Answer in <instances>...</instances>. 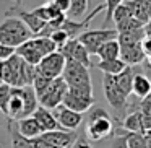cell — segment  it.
Wrapping results in <instances>:
<instances>
[{"label": "cell", "mask_w": 151, "mask_h": 148, "mask_svg": "<svg viewBox=\"0 0 151 148\" xmlns=\"http://www.w3.org/2000/svg\"><path fill=\"white\" fill-rule=\"evenodd\" d=\"M34 75H36V69L26 64L17 54H13L4 62H0V80H2V83L12 86V88L31 86Z\"/></svg>", "instance_id": "6da1fadb"}, {"label": "cell", "mask_w": 151, "mask_h": 148, "mask_svg": "<svg viewBox=\"0 0 151 148\" xmlns=\"http://www.w3.org/2000/svg\"><path fill=\"white\" fill-rule=\"evenodd\" d=\"M112 132H114V122L111 119V114L99 106H93L85 122L86 137L91 142H101L112 137Z\"/></svg>", "instance_id": "7a4b0ae2"}, {"label": "cell", "mask_w": 151, "mask_h": 148, "mask_svg": "<svg viewBox=\"0 0 151 148\" xmlns=\"http://www.w3.org/2000/svg\"><path fill=\"white\" fill-rule=\"evenodd\" d=\"M57 46L49 39V38H39V36H33L31 39H28L26 43H23L21 46H18L15 49V54L18 57L24 60L26 64L36 67L41 62V59L49 54L55 52Z\"/></svg>", "instance_id": "3957f363"}, {"label": "cell", "mask_w": 151, "mask_h": 148, "mask_svg": "<svg viewBox=\"0 0 151 148\" xmlns=\"http://www.w3.org/2000/svg\"><path fill=\"white\" fill-rule=\"evenodd\" d=\"M33 38V33L26 28V25L15 17H5L0 23V44L17 49L23 43Z\"/></svg>", "instance_id": "277c9868"}, {"label": "cell", "mask_w": 151, "mask_h": 148, "mask_svg": "<svg viewBox=\"0 0 151 148\" xmlns=\"http://www.w3.org/2000/svg\"><path fill=\"white\" fill-rule=\"evenodd\" d=\"M62 80L67 83L68 88H81V90H93L89 69L83 67L81 64L65 59V67L62 72Z\"/></svg>", "instance_id": "5b68a950"}, {"label": "cell", "mask_w": 151, "mask_h": 148, "mask_svg": "<svg viewBox=\"0 0 151 148\" xmlns=\"http://www.w3.org/2000/svg\"><path fill=\"white\" fill-rule=\"evenodd\" d=\"M117 31L115 30H107V28H101V30H86L85 33H81L76 39L80 41L83 47L88 51L89 56H96L98 49L104 43L112 39H117Z\"/></svg>", "instance_id": "8992f818"}, {"label": "cell", "mask_w": 151, "mask_h": 148, "mask_svg": "<svg viewBox=\"0 0 151 148\" xmlns=\"http://www.w3.org/2000/svg\"><path fill=\"white\" fill-rule=\"evenodd\" d=\"M102 88H104V96L107 99L109 106L112 108V111H114L115 117L120 119V116H124L128 108V98L117 88L112 75H104Z\"/></svg>", "instance_id": "52a82bcc"}, {"label": "cell", "mask_w": 151, "mask_h": 148, "mask_svg": "<svg viewBox=\"0 0 151 148\" xmlns=\"http://www.w3.org/2000/svg\"><path fill=\"white\" fill-rule=\"evenodd\" d=\"M94 95L93 90H81V88H68L63 96L62 104L75 112H86L94 106Z\"/></svg>", "instance_id": "ba28073f"}, {"label": "cell", "mask_w": 151, "mask_h": 148, "mask_svg": "<svg viewBox=\"0 0 151 148\" xmlns=\"http://www.w3.org/2000/svg\"><path fill=\"white\" fill-rule=\"evenodd\" d=\"M67 90H68L67 83L62 80V77H59V78L52 80V83L47 86V90L37 98V103H39V106L49 109V111L50 109H55L57 106L62 104Z\"/></svg>", "instance_id": "9c48e42d"}, {"label": "cell", "mask_w": 151, "mask_h": 148, "mask_svg": "<svg viewBox=\"0 0 151 148\" xmlns=\"http://www.w3.org/2000/svg\"><path fill=\"white\" fill-rule=\"evenodd\" d=\"M63 67H65V57H63L59 51H55V52L42 57L41 62L37 64L34 69H36L37 75H42V77H46V78L55 80V78H59V77H62Z\"/></svg>", "instance_id": "30bf717a"}, {"label": "cell", "mask_w": 151, "mask_h": 148, "mask_svg": "<svg viewBox=\"0 0 151 148\" xmlns=\"http://www.w3.org/2000/svg\"><path fill=\"white\" fill-rule=\"evenodd\" d=\"M102 10H106V5L104 4H99V5H96L94 10L89 12V15H88V17H85L83 20H70V18H65L63 23H62V26H60V30L68 36V39H76L80 34L85 33V31L88 30L91 20L98 13H101Z\"/></svg>", "instance_id": "8fae6325"}, {"label": "cell", "mask_w": 151, "mask_h": 148, "mask_svg": "<svg viewBox=\"0 0 151 148\" xmlns=\"http://www.w3.org/2000/svg\"><path fill=\"white\" fill-rule=\"evenodd\" d=\"M57 51H59V52L62 54V56L65 57L67 60L78 62V64H81L83 67H86V69H89V67L93 65V64H91V59H89L88 51H86L85 47L80 44L78 39H68L62 47H59Z\"/></svg>", "instance_id": "7c38bea8"}, {"label": "cell", "mask_w": 151, "mask_h": 148, "mask_svg": "<svg viewBox=\"0 0 151 148\" xmlns=\"http://www.w3.org/2000/svg\"><path fill=\"white\" fill-rule=\"evenodd\" d=\"M78 137V132L75 130H52L39 135L41 140H44L46 143L55 148H72Z\"/></svg>", "instance_id": "4fadbf2b"}, {"label": "cell", "mask_w": 151, "mask_h": 148, "mask_svg": "<svg viewBox=\"0 0 151 148\" xmlns=\"http://www.w3.org/2000/svg\"><path fill=\"white\" fill-rule=\"evenodd\" d=\"M52 116L57 121V124L63 129V130H76L83 122V116L80 112H75L72 109L65 108L63 104L57 106L55 109H52Z\"/></svg>", "instance_id": "5bb4252c"}, {"label": "cell", "mask_w": 151, "mask_h": 148, "mask_svg": "<svg viewBox=\"0 0 151 148\" xmlns=\"http://www.w3.org/2000/svg\"><path fill=\"white\" fill-rule=\"evenodd\" d=\"M5 17H15V18H18V20H21L24 25H26L28 30L33 33V36H36V34L44 28V25H46L42 20H39L33 12H26L21 7H15V5L5 12Z\"/></svg>", "instance_id": "9a60e30c"}, {"label": "cell", "mask_w": 151, "mask_h": 148, "mask_svg": "<svg viewBox=\"0 0 151 148\" xmlns=\"http://www.w3.org/2000/svg\"><path fill=\"white\" fill-rule=\"evenodd\" d=\"M119 59H120L127 67H133V65L143 64L146 57H145L140 44H132V46H120Z\"/></svg>", "instance_id": "2e32d148"}, {"label": "cell", "mask_w": 151, "mask_h": 148, "mask_svg": "<svg viewBox=\"0 0 151 148\" xmlns=\"http://www.w3.org/2000/svg\"><path fill=\"white\" fill-rule=\"evenodd\" d=\"M33 117L36 119V122L39 124L42 134L44 132H52V130H63V129L57 124L55 119H54L52 112H50L49 109L42 108V106H37V109L33 112Z\"/></svg>", "instance_id": "e0dca14e"}, {"label": "cell", "mask_w": 151, "mask_h": 148, "mask_svg": "<svg viewBox=\"0 0 151 148\" xmlns=\"http://www.w3.org/2000/svg\"><path fill=\"white\" fill-rule=\"evenodd\" d=\"M122 129L127 130L128 134L145 135V132H146V129H145V117H143V114L140 112V109L125 116V117H124V124H122Z\"/></svg>", "instance_id": "ac0fdd59"}, {"label": "cell", "mask_w": 151, "mask_h": 148, "mask_svg": "<svg viewBox=\"0 0 151 148\" xmlns=\"http://www.w3.org/2000/svg\"><path fill=\"white\" fill-rule=\"evenodd\" d=\"M125 7L130 10L132 17L137 18L140 23H146L151 18V8L145 0H125Z\"/></svg>", "instance_id": "d6986e66"}, {"label": "cell", "mask_w": 151, "mask_h": 148, "mask_svg": "<svg viewBox=\"0 0 151 148\" xmlns=\"http://www.w3.org/2000/svg\"><path fill=\"white\" fill-rule=\"evenodd\" d=\"M17 124V130L20 135H23L24 138H37L42 130H41L39 124L36 122V119L31 116V117H26V119H20V121H15Z\"/></svg>", "instance_id": "ffe728a7"}, {"label": "cell", "mask_w": 151, "mask_h": 148, "mask_svg": "<svg viewBox=\"0 0 151 148\" xmlns=\"http://www.w3.org/2000/svg\"><path fill=\"white\" fill-rule=\"evenodd\" d=\"M151 91V83L143 73H135L133 80H132V93L137 98L143 99L148 96V93Z\"/></svg>", "instance_id": "44dd1931"}, {"label": "cell", "mask_w": 151, "mask_h": 148, "mask_svg": "<svg viewBox=\"0 0 151 148\" xmlns=\"http://www.w3.org/2000/svg\"><path fill=\"white\" fill-rule=\"evenodd\" d=\"M132 80H133V70H132V67H125L124 72H120L119 75L114 77V82L117 85V88L127 98L132 95Z\"/></svg>", "instance_id": "7402d4cb"}, {"label": "cell", "mask_w": 151, "mask_h": 148, "mask_svg": "<svg viewBox=\"0 0 151 148\" xmlns=\"http://www.w3.org/2000/svg\"><path fill=\"white\" fill-rule=\"evenodd\" d=\"M119 54H120V46H119L117 39H112L102 44L98 49L96 56L101 60H112V59H119Z\"/></svg>", "instance_id": "603a6c76"}, {"label": "cell", "mask_w": 151, "mask_h": 148, "mask_svg": "<svg viewBox=\"0 0 151 148\" xmlns=\"http://www.w3.org/2000/svg\"><path fill=\"white\" fill-rule=\"evenodd\" d=\"M96 67H98L101 72H104V75L115 77V75H119L120 72H124L127 65H125L120 59H112V60H99Z\"/></svg>", "instance_id": "cb8c5ba5"}, {"label": "cell", "mask_w": 151, "mask_h": 148, "mask_svg": "<svg viewBox=\"0 0 151 148\" xmlns=\"http://www.w3.org/2000/svg\"><path fill=\"white\" fill-rule=\"evenodd\" d=\"M7 127L10 130V138H12V148H33L29 138H24L23 135L18 134L17 127H13V121L7 119Z\"/></svg>", "instance_id": "d4e9b609"}, {"label": "cell", "mask_w": 151, "mask_h": 148, "mask_svg": "<svg viewBox=\"0 0 151 148\" xmlns=\"http://www.w3.org/2000/svg\"><path fill=\"white\" fill-rule=\"evenodd\" d=\"M143 38H145V31L141 28V30L130 31V33H119L117 43L119 46H132V44H140Z\"/></svg>", "instance_id": "484cf974"}, {"label": "cell", "mask_w": 151, "mask_h": 148, "mask_svg": "<svg viewBox=\"0 0 151 148\" xmlns=\"http://www.w3.org/2000/svg\"><path fill=\"white\" fill-rule=\"evenodd\" d=\"M88 12V0H70V8H68V17L70 20L81 18Z\"/></svg>", "instance_id": "4316f807"}, {"label": "cell", "mask_w": 151, "mask_h": 148, "mask_svg": "<svg viewBox=\"0 0 151 148\" xmlns=\"http://www.w3.org/2000/svg\"><path fill=\"white\" fill-rule=\"evenodd\" d=\"M145 25L140 23L137 18L130 17L127 20H122L119 23H115V31L117 33H130V31H137V30H141Z\"/></svg>", "instance_id": "83f0119b"}, {"label": "cell", "mask_w": 151, "mask_h": 148, "mask_svg": "<svg viewBox=\"0 0 151 148\" xmlns=\"http://www.w3.org/2000/svg\"><path fill=\"white\" fill-rule=\"evenodd\" d=\"M12 96V86L0 83V112L7 117V111H8V101Z\"/></svg>", "instance_id": "f1b7e54d"}, {"label": "cell", "mask_w": 151, "mask_h": 148, "mask_svg": "<svg viewBox=\"0 0 151 148\" xmlns=\"http://www.w3.org/2000/svg\"><path fill=\"white\" fill-rule=\"evenodd\" d=\"M50 83H52V80H50V78H46V77L37 75V73H36V75H34L33 83H31V86H33V90H34V93H36V96L39 98V96L47 90V86H49Z\"/></svg>", "instance_id": "f546056e"}, {"label": "cell", "mask_w": 151, "mask_h": 148, "mask_svg": "<svg viewBox=\"0 0 151 148\" xmlns=\"http://www.w3.org/2000/svg\"><path fill=\"white\" fill-rule=\"evenodd\" d=\"M125 0H106V18H104V23H102V28L107 26V23H111V18H112V13L114 10L119 7L120 4H124Z\"/></svg>", "instance_id": "4dcf8cb0"}, {"label": "cell", "mask_w": 151, "mask_h": 148, "mask_svg": "<svg viewBox=\"0 0 151 148\" xmlns=\"http://www.w3.org/2000/svg\"><path fill=\"white\" fill-rule=\"evenodd\" d=\"M127 145L128 148H148L143 135L140 134H127Z\"/></svg>", "instance_id": "1f68e13d"}, {"label": "cell", "mask_w": 151, "mask_h": 148, "mask_svg": "<svg viewBox=\"0 0 151 148\" xmlns=\"http://www.w3.org/2000/svg\"><path fill=\"white\" fill-rule=\"evenodd\" d=\"M49 39L52 41V43L57 46V49H59V47H62L63 44L68 41V36H67V34L63 33L62 30H57V31H54V33L49 36Z\"/></svg>", "instance_id": "d6a6232c"}, {"label": "cell", "mask_w": 151, "mask_h": 148, "mask_svg": "<svg viewBox=\"0 0 151 148\" xmlns=\"http://www.w3.org/2000/svg\"><path fill=\"white\" fill-rule=\"evenodd\" d=\"M50 4L60 12V13H68V8H70V0H49Z\"/></svg>", "instance_id": "836d02e7"}, {"label": "cell", "mask_w": 151, "mask_h": 148, "mask_svg": "<svg viewBox=\"0 0 151 148\" xmlns=\"http://www.w3.org/2000/svg\"><path fill=\"white\" fill-rule=\"evenodd\" d=\"M111 148H128V145H127V135H114Z\"/></svg>", "instance_id": "e575fe53"}, {"label": "cell", "mask_w": 151, "mask_h": 148, "mask_svg": "<svg viewBox=\"0 0 151 148\" xmlns=\"http://www.w3.org/2000/svg\"><path fill=\"white\" fill-rule=\"evenodd\" d=\"M13 54H15V49H13V47H8V46L0 44V62L7 60L8 57H12Z\"/></svg>", "instance_id": "d590c367"}, {"label": "cell", "mask_w": 151, "mask_h": 148, "mask_svg": "<svg viewBox=\"0 0 151 148\" xmlns=\"http://www.w3.org/2000/svg\"><path fill=\"white\" fill-rule=\"evenodd\" d=\"M140 46H141V51H143L145 57H148V59H150V57H151V38L145 36L143 39H141Z\"/></svg>", "instance_id": "8d00e7d4"}, {"label": "cell", "mask_w": 151, "mask_h": 148, "mask_svg": "<svg viewBox=\"0 0 151 148\" xmlns=\"http://www.w3.org/2000/svg\"><path fill=\"white\" fill-rule=\"evenodd\" d=\"M72 148H93V147L89 145V142L86 140L85 137H78L76 142H75V145H73Z\"/></svg>", "instance_id": "74e56055"}, {"label": "cell", "mask_w": 151, "mask_h": 148, "mask_svg": "<svg viewBox=\"0 0 151 148\" xmlns=\"http://www.w3.org/2000/svg\"><path fill=\"white\" fill-rule=\"evenodd\" d=\"M143 31H145V36H148V38H151V18L145 23V26H143Z\"/></svg>", "instance_id": "f35d334b"}, {"label": "cell", "mask_w": 151, "mask_h": 148, "mask_svg": "<svg viewBox=\"0 0 151 148\" xmlns=\"http://www.w3.org/2000/svg\"><path fill=\"white\" fill-rule=\"evenodd\" d=\"M143 138H145V142H146V147H148V148H151V129L145 132Z\"/></svg>", "instance_id": "ab89813d"}, {"label": "cell", "mask_w": 151, "mask_h": 148, "mask_svg": "<svg viewBox=\"0 0 151 148\" xmlns=\"http://www.w3.org/2000/svg\"><path fill=\"white\" fill-rule=\"evenodd\" d=\"M140 104H143V106H151V91L148 93V96H146V98H143V99H141V103H140Z\"/></svg>", "instance_id": "60d3db41"}, {"label": "cell", "mask_w": 151, "mask_h": 148, "mask_svg": "<svg viewBox=\"0 0 151 148\" xmlns=\"http://www.w3.org/2000/svg\"><path fill=\"white\" fill-rule=\"evenodd\" d=\"M4 119H7V117H5V116L2 114V112H0V127H2V125H4Z\"/></svg>", "instance_id": "b9f144b4"}, {"label": "cell", "mask_w": 151, "mask_h": 148, "mask_svg": "<svg viewBox=\"0 0 151 148\" xmlns=\"http://www.w3.org/2000/svg\"><path fill=\"white\" fill-rule=\"evenodd\" d=\"M21 2L23 0H15V7H21Z\"/></svg>", "instance_id": "7bdbcfd3"}, {"label": "cell", "mask_w": 151, "mask_h": 148, "mask_svg": "<svg viewBox=\"0 0 151 148\" xmlns=\"http://www.w3.org/2000/svg\"><path fill=\"white\" fill-rule=\"evenodd\" d=\"M145 2H146V4L150 5V8H151V0H145Z\"/></svg>", "instance_id": "ee69618b"}, {"label": "cell", "mask_w": 151, "mask_h": 148, "mask_svg": "<svg viewBox=\"0 0 151 148\" xmlns=\"http://www.w3.org/2000/svg\"><path fill=\"white\" fill-rule=\"evenodd\" d=\"M148 64H150V65H151V57H150V59H148Z\"/></svg>", "instance_id": "f6af8a7d"}, {"label": "cell", "mask_w": 151, "mask_h": 148, "mask_svg": "<svg viewBox=\"0 0 151 148\" xmlns=\"http://www.w3.org/2000/svg\"><path fill=\"white\" fill-rule=\"evenodd\" d=\"M0 83H2V80H0Z\"/></svg>", "instance_id": "bcb514c9"}]
</instances>
